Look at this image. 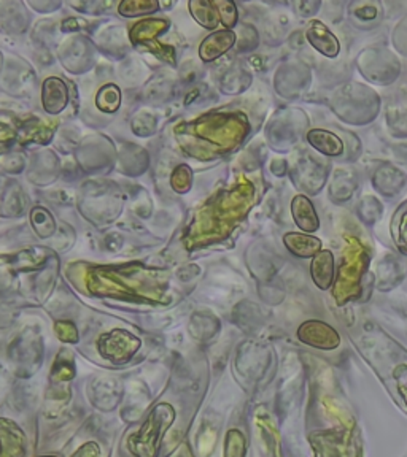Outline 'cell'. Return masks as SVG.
<instances>
[{
	"label": "cell",
	"mask_w": 407,
	"mask_h": 457,
	"mask_svg": "<svg viewBox=\"0 0 407 457\" xmlns=\"http://www.w3.org/2000/svg\"><path fill=\"white\" fill-rule=\"evenodd\" d=\"M104 100H107V102H109V105H107V108H105V111H115L116 108H118V105H120V92H118V89H116L115 86H107V88H104L102 91L99 92L97 105H99V103H102Z\"/></svg>",
	"instance_id": "ba28073f"
},
{
	"label": "cell",
	"mask_w": 407,
	"mask_h": 457,
	"mask_svg": "<svg viewBox=\"0 0 407 457\" xmlns=\"http://www.w3.org/2000/svg\"><path fill=\"white\" fill-rule=\"evenodd\" d=\"M234 40H236V37H234L232 32L215 33V35L209 37L207 40L204 42L202 48H200V53H205L209 49V53L205 54V56H202V58L205 60L216 58V56H220L221 53H225L228 48H231Z\"/></svg>",
	"instance_id": "8992f818"
},
{
	"label": "cell",
	"mask_w": 407,
	"mask_h": 457,
	"mask_svg": "<svg viewBox=\"0 0 407 457\" xmlns=\"http://www.w3.org/2000/svg\"><path fill=\"white\" fill-rule=\"evenodd\" d=\"M309 142L314 144V148L319 149L323 154L337 156L342 153L344 144L339 138L331 132L326 131H312L309 132Z\"/></svg>",
	"instance_id": "277c9868"
},
{
	"label": "cell",
	"mask_w": 407,
	"mask_h": 457,
	"mask_svg": "<svg viewBox=\"0 0 407 457\" xmlns=\"http://www.w3.org/2000/svg\"><path fill=\"white\" fill-rule=\"evenodd\" d=\"M309 40L317 49H320L326 56H336L339 51V43L333 33L323 27L320 22H314L309 31Z\"/></svg>",
	"instance_id": "3957f363"
},
{
	"label": "cell",
	"mask_w": 407,
	"mask_h": 457,
	"mask_svg": "<svg viewBox=\"0 0 407 457\" xmlns=\"http://www.w3.org/2000/svg\"><path fill=\"white\" fill-rule=\"evenodd\" d=\"M312 273H314L315 283L320 288H328L333 280V256L330 251H323L314 259L312 264Z\"/></svg>",
	"instance_id": "5b68a950"
},
{
	"label": "cell",
	"mask_w": 407,
	"mask_h": 457,
	"mask_svg": "<svg viewBox=\"0 0 407 457\" xmlns=\"http://www.w3.org/2000/svg\"><path fill=\"white\" fill-rule=\"evenodd\" d=\"M132 8L131 11H126V13H122V15H126V16H131V15H142L145 13V11H148V10H156L158 8V5L156 3H145V2H129V3H122L120 10H129Z\"/></svg>",
	"instance_id": "9c48e42d"
},
{
	"label": "cell",
	"mask_w": 407,
	"mask_h": 457,
	"mask_svg": "<svg viewBox=\"0 0 407 457\" xmlns=\"http://www.w3.org/2000/svg\"><path fill=\"white\" fill-rule=\"evenodd\" d=\"M293 215L296 224L303 231L314 232L319 228V218H317L315 210L309 202V199H305L304 196H298L293 200Z\"/></svg>",
	"instance_id": "7a4b0ae2"
},
{
	"label": "cell",
	"mask_w": 407,
	"mask_h": 457,
	"mask_svg": "<svg viewBox=\"0 0 407 457\" xmlns=\"http://www.w3.org/2000/svg\"><path fill=\"white\" fill-rule=\"evenodd\" d=\"M67 92L64 83L58 78H49L43 86V105L49 113H58L65 107Z\"/></svg>",
	"instance_id": "6da1fadb"
},
{
	"label": "cell",
	"mask_w": 407,
	"mask_h": 457,
	"mask_svg": "<svg viewBox=\"0 0 407 457\" xmlns=\"http://www.w3.org/2000/svg\"><path fill=\"white\" fill-rule=\"evenodd\" d=\"M285 244L289 251L296 253L301 258H309L320 249V240L299 235V233H288L285 237Z\"/></svg>",
	"instance_id": "52a82bcc"
}]
</instances>
